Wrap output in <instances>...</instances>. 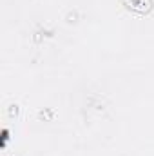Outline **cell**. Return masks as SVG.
<instances>
[{
  "instance_id": "6da1fadb",
  "label": "cell",
  "mask_w": 154,
  "mask_h": 156,
  "mask_svg": "<svg viewBox=\"0 0 154 156\" xmlns=\"http://www.w3.org/2000/svg\"><path fill=\"white\" fill-rule=\"evenodd\" d=\"M123 4H125L131 11L140 13V15L149 13L151 7H152V2H151V0H123Z\"/></svg>"
}]
</instances>
